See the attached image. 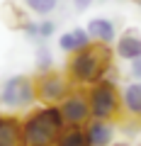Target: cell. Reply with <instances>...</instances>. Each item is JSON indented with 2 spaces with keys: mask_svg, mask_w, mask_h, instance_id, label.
I'll list each match as a JSON object with an SVG mask.
<instances>
[{
  "mask_svg": "<svg viewBox=\"0 0 141 146\" xmlns=\"http://www.w3.org/2000/svg\"><path fill=\"white\" fill-rule=\"evenodd\" d=\"M110 66H112L110 44L93 42L71 56V61H68V78L75 85H93L105 78V73H107Z\"/></svg>",
  "mask_w": 141,
  "mask_h": 146,
  "instance_id": "obj_1",
  "label": "cell"
},
{
  "mask_svg": "<svg viewBox=\"0 0 141 146\" xmlns=\"http://www.w3.org/2000/svg\"><path fill=\"white\" fill-rule=\"evenodd\" d=\"M63 127L66 122H63L61 107L44 105L22 122V146H54Z\"/></svg>",
  "mask_w": 141,
  "mask_h": 146,
  "instance_id": "obj_2",
  "label": "cell"
},
{
  "mask_svg": "<svg viewBox=\"0 0 141 146\" xmlns=\"http://www.w3.org/2000/svg\"><path fill=\"white\" fill-rule=\"evenodd\" d=\"M88 102H90V115L93 119H115L122 112V93L117 90L115 80H97L88 90Z\"/></svg>",
  "mask_w": 141,
  "mask_h": 146,
  "instance_id": "obj_3",
  "label": "cell"
},
{
  "mask_svg": "<svg viewBox=\"0 0 141 146\" xmlns=\"http://www.w3.org/2000/svg\"><path fill=\"white\" fill-rule=\"evenodd\" d=\"M34 100H37V83L24 76H15V78L5 80L0 88V102L12 110L29 107Z\"/></svg>",
  "mask_w": 141,
  "mask_h": 146,
  "instance_id": "obj_4",
  "label": "cell"
},
{
  "mask_svg": "<svg viewBox=\"0 0 141 146\" xmlns=\"http://www.w3.org/2000/svg\"><path fill=\"white\" fill-rule=\"evenodd\" d=\"M37 100L44 105H61L63 98L71 93V78L56 71H44L37 80Z\"/></svg>",
  "mask_w": 141,
  "mask_h": 146,
  "instance_id": "obj_5",
  "label": "cell"
},
{
  "mask_svg": "<svg viewBox=\"0 0 141 146\" xmlns=\"http://www.w3.org/2000/svg\"><path fill=\"white\" fill-rule=\"evenodd\" d=\"M58 107H61L63 122H66L68 127H83V124H88V122L93 119L88 95H83V93H68Z\"/></svg>",
  "mask_w": 141,
  "mask_h": 146,
  "instance_id": "obj_6",
  "label": "cell"
},
{
  "mask_svg": "<svg viewBox=\"0 0 141 146\" xmlns=\"http://www.w3.org/2000/svg\"><path fill=\"white\" fill-rule=\"evenodd\" d=\"M117 56L119 58H139L141 56V32L139 29H124L119 36H117Z\"/></svg>",
  "mask_w": 141,
  "mask_h": 146,
  "instance_id": "obj_7",
  "label": "cell"
},
{
  "mask_svg": "<svg viewBox=\"0 0 141 146\" xmlns=\"http://www.w3.org/2000/svg\"><path fill=\"white\" fill-rule=\"evenodd\" d=\"M85 134L90 146H110L115 139V127L110 124V119H90L85 124Z\"/></svg>",
  "mask_w": 141,
  "mask_h": 146,
  "instance_id": "obj_8",
  "label": "cell"
},
{
  "mask_svg": "<svg viewBox=\"0 0 141 146\" xmlns=\"http://www.w3.org/2000/svg\"><path fill=\"white\" fill-rule=\"evenodd\" d=\"M122 110L131 119L141 122V80L124 85V90H122Z\"/></svg>",
  "mask_w": 141,
  "mask_h": 146,
  "instance_id": "obj_9",
  "label": "cell"
},
{
  "mask_svg": "<svg viewBox=\"0 0 141 146\" xmlns=\"http://www.w3.org/2000/svg\"><path fill=\"white\" fill-rule=\"evenodd\" d=\"M88 44H93V36H90V32L83 29V27H75V29H71V32H63L61 39H58V46H61V51H66V54H75V51H80V49H85Z\"/></svg>",
  "mask_w": 141,
  "mask_h": 146,
  "instance_id": "obj_10",
  "label": "cell"
},
{
  "mask_svg": "<svg viewBox=\"0 0 141 146\" xmlns=\"http://www.w3.org/2000/svg\"><path fill=\"white\" fill-rule=\"evenodd\" d=\"M88 32L93 36V42H102V44H112L117 39V27L112 20L107 17H95L88 22Z\"/></svg>",
  "mask_w": 141,
  "mask_h": 146,
  "instance_id": "obj_11",
  "label": "cell"
},
{
  "mask_svg": "<svg viewBox=\"0 0 141 146\" xmlns=\"http://www.w3.org/2000/svg\"><path fill=\"white\" fill-rule=\"evenodd\" d=\"M0 146H22V122L0 117Z\"/></svg>",
  "mask_w": 141,
  "mask_h": 146,
  "instance_id": "obj_12",
  "label": "cell"
},
{
  "mask_svg": "<svg viewBox=\"0 0 141 146\" xmlns=\"http://www.w3.org/2000/svg\"><path fill=\"white\" fill-rule=\"evenodd\" d=\"M54 146H90V141H88V134H85L83 127H68L66 124Z\"/></svg>",
  "mask_w": 141,
  "mask_h": 146,
  "instance_id": "obj_13",
  "label": "cell"
},
{
  "mask_svg": "<svg viewBox=\"0 0 141 146\" xmlns=\"http://www.w3.org/2000/svg\"><path fill=\"white\" fill-rule=\"evenodd\" d=\"M3 20H5V25L10 27V29H22V27L27 25V15L15 5V3H5V5H3Z\"/></svg>",
  "mask_w": 141,
  "mask_h": 146,
  "instance_id": "obj_14",
  "label": "cell"
},
{
  "mask_svg": "<svg viewBox=\"0 0 141 146\" xmlns=\"http://www.w3.org/2000/svg\"><path fill=\"white\" fill-rule=\"evenodd\" d=\"M24 5L29 7L32 12L46 17V15H51V12L58 7V0H24Z\"/></svg>",
  "mask_w": 141,
  "mask_h": 146,
  "instance_id": "obj_15",
  "label": "cell"
},
{
  "mask_svg": "<svg viewBox=\"0 0 141 146\" xmlns=\"http://www.w3.org/2000/svg\"><path fill=\"white\" fill-rule=\"evenodd\" d=\"M51 51H49V46L44 44V46H39L37 49V68H39V73H44V71H51Z\"/></svg>",
  "mask_w": 141,
  "mask_h": 146,
  "instance_id": "obj_16",
  "label": "cell"
},
{
  "mask_svg": "<svg viewBox=\"0 0 141 146\" xmlns=\"http://www.w3.org/2000/svg\"><path fill=\"white\" fill-rule=\"evenodd\" d=\"M54 32H56V22H54V20H42V22H39V36H42V42L49 39Z\"/></svg>",
  "mask_w": 141,
  "mask_h": 146,
  "instance_id": "obj_17",
  "label": "cell"
},
{
  "mask_svg": "<svg viewBox=\"0 0 141 146\" xmlns=\"http://www.w3.org/2000/svg\"><path fill=\"white\" fill-rule=\"evenodd\" d=\"M22 32H24V34L29 36L32 42H42V36H39V22H32V20H27V25L22 27Z\"/></svg>",
  "mask_w": 141,
  "mask_h": 146,
  "instance_id": "obj_18",
  "label": "cell"
},
{
  "mask_svg": "<svg viewBox=\"0 0 141 146\" xmlns=\"http://www.w3.org/2000/svg\"><path fill=\"white\" fill-rule=\"evenodd\" d=\"M129 73H131V78L141 80V56H139V58H131V61H129Z\"/></svg>",
  "mask_w": 141,
  "mask_h": 146,
  "instance_id": "obj_19",
  "label": "cell"
},
{
  "mask_svg": "<svg viewBox=\"0 0 141 146\" xmlns=\"http://www.w3.org/2000/svg\"><path fill=\"white\" fill-rule=\"evenodd\" d=\"M93 5V0H73V7L78 12H83V10H88V7Z\"/></svg>",
  "mask_w": 141,
  "mask_h": 146,
  "instance_id": "obj_20",
  "label": "cell"
},
{
  "mask_svg": "<svg viewBox=\"0 0 141 146\" xmlns=\"http://www.w3.org/2000/svg\"><path fill=\"white\" fill-rule=\"evenodd\" d=\"M134 3H136V5H139V7H141V0H134Z\"/></svg>",
  "mask_w": 141,
  "mask_h": 146,
  "instance_id": "obj_21",
  "label": "cell"
},
{
  "mask_svg": "<svg viewBox=\"0 0 141 146\" xmlns=\"http://www.w3.org/2000/svg\"><path fill=\"white\" fill-rule=\"evenodd\" d=\"M122 146H126V144H122Z\"/></svg>",
  "mask_w": 141,
  "mask_h": 146,
  "instance_id": "obj_22",
  "label": "cell"
}]
</instances>
